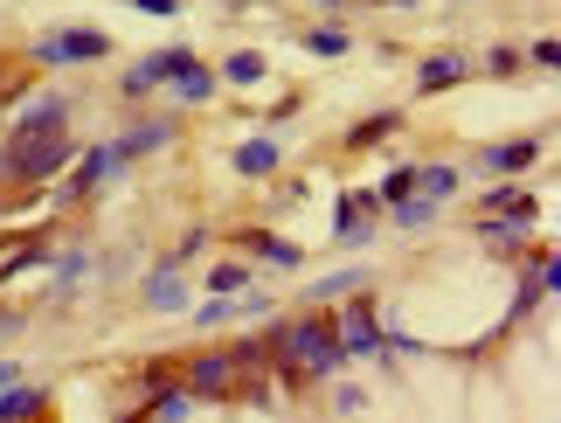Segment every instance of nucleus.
<instances>
[{
	"mask_svg": "<svg viewBox=\"0 0 561 423\" xmlns=\"http://www.w3.org/2000/svg\"><path fill=\"white\" fill-rule=\"evenodd\" d=\"M83 146L70 133H49V139H8V187H42L70 167Z\"/></svg>",
	"mask_w": 561,
	"mask_h": 423,
	"instance_id": "f257e3e1",
	"label": "nucleus"
},
{
	"mask_svg": "<svg viewBox=\"0 0 561 423\" xmlns=\"http://www.w3.org/2000/svg\"><path fill=\"white\" fill-rule=\"evenodd\" d=\"M118 174H125V153H118L112 139H104V146H83V153L70 160V181L56 187V202H62V208H83L104 181H118Z\"/></svg>",
	"mask_w": 561,
	"mask_h": 423,
	"instance_id": "f03ea898",
	"label": "nucleus"
},
{
	"mask_svg": "<svg viewBox=\"0 0 561 423\" xmlns=\"http://www.w3.org/2000/svg\"><path fill=\"white\" fill-rule=\"evenodd\" d=\"M333 327H340V347H347V362H388V327H381V306H375V299L340 306Z\"/></svg>",
	"mask_w": 561,
	"mask_h": 423,
	"instance_id": "7ed1b4c3",
	"label": "nucleus"
},
{
	"mask_svg": "<svg viewBox=\"0 0 561 423\" xmlns=\"http://www.w3.org/2000/svg\"><path fill=\"white\" fill-rule=\"evenodd\" d=\"M194 62H202L194 49H153V56H139L133 70L118 77V98H125V104H146L153 91H167V83H174V77H187Z\"/></svg>",
	"mask_w": 561,
	"mask_h": 423,
	"instance_id": "20e7f679",
	"label": "nucleus"
},
{
	"mask_svg": "<svg viewBox=\"0 0 561 423\" xmlns=\"http://www.w3.org/2000/svg\"><path fill=\"white\" fill-rule=\"evenodd\" d=\"M112 56V35L104 28H49L35 42V62L42 70H70V62H104Z\"/></svg>",
	"mask_w": 561,
	"mask_h": 423,
	"instance_id": "39448f33",
	"label": "nucleus"
},
{
	"mask_svg": "<svg viewBox=\"0 0 561 423\" xmlns=\"http://www.w3.org/2000/svg\"><path fill=\"white\" fill-rule=\"evenodd\" d=\"M368 216H381L375 187H347V195L333 202V243H347V250H360V243H375V222H368Z\"/></svg>",
	"mask_w": 561,
	"mask_h": 423,
	"instance_id": "423d86ee",
	"label": "nucleus"
},
{
	"mask_svg": "<svg viewBox=\"0 0 561 423\" xmlns=\"http://www.w3.org/2000/svg\"><path fill=\"white\" fill-rule=\"evenodd\" d=\"M181 389H187V396H236V354H229V347L194 354L187 375H181Z\"/></svg>",
	"mask_w": 561,
	"mask_h": 423,
	"instance_id": "0eeeda50",
	"label": "nucleus"
},
{
	"mask_svg": "<svg viewBox=\"0 0 561 423\" xmlns=\"http://www.w3.org/2000/svg\"><path fill=\"white\" fill-rule=\"evenodd\" d=\"M174 139H181V118H174V112H160V118H139V125H125V133H118L112 146L125 153V167H133V160L160 153V146H174Z\"/></svg>",
	"mask_w": 561,
	"mask_h": 423,
	"instance_id": "6e6552de",
	"label": "nucleus"
},
{
	"mask_svg": "<svg viewBox=\"0 0 561 423\" xmlns=\"http://www.w3.org/2000/svg\"><path fill=\"white\" fill-rule=\"evenodd\" d=\"M62 125H70V98H62V91H42L28 112L14 118L8 139H49V133H62Z\"/></svg>",
	"mask_w": 561,
	"mask_h": 423,
	"instance_id": "1a4fd4ad",
	"label": "nucleus"
},
{
	"mask_svg": "<svg viewBox=\"0 0 561 423\" xmlns=\"http://www.w3.org/2000/svg\"><path fill=\"white\" fill-rule=\"evenodd\" d=\"M471 77V62L458 49H437V56H423L416 62V98H437V91H458V83Z\"/></svg>",
	"mask_w": 561,
	"mask_h": 423,
	"instance_id": "9d476101",
	"label": "nucleus"
},
{
	"mask_svg": "<svg viewBox=\"0 0 561 423\" xmlns=\"http://www.w3.org/2000/svg\"><path fill=\"white\" fill-rule=\"evenodd\" d=\"M229 167H236L243 181H271L277 167H285V146H277L271 133H256V139H243V146L229 153Z\"/></svg>",
	"mask_w": 561,
	"mask_h": 423,
	"instance_id": "9b49d317",
	"label": "nucleus"
},
{
	"mask_svg": "<svg viewBox=\"0 0 561 423\" xmlns=\"http://www.w3.org/2000/svg\"><path fill=\"white\" fill-rule=\"evenodd\" d=\"M236 243H243L256 264H271V271H306V250H298L291 237H271V229H243Z\"/></svg>",
	"mask_w": 561,
	"mask_h": 423,
	"instance_id": "f8f14e48",
	"label": "nucleus"
},
{
	"mask_svg": "<svg viewBox=\"0 0 561 423\" xmlns=\"http://www.w3.org/2000/svg\"><path fill=\"white\" fill-rule=\"evenodd\" d=\"M479 216H520V222H534L541 202H534V187H520V181H492L479 195Z\"/></svg>",
	"mask_w": 561,
	"mask_h": 423,
	"instance_id": "ddd939ff",
	"label": "nucleus"
},
{
	"mask_svg": "<svg viewBox=\"0 0 561 423\" xmlns=\"http://www.w3.org/2000/svg\"><path fill=\"white\" fill-rule=\"evenodd\" d=\"M534 160H541V139H506V146H485L479 153V174L506 181V174H520V167H534Z\"/></svg>",
	"mask_w": 561,
	"mask_h": 423,
	"instance_id": "4468645a",
	"label": "nucleus"
},
{
	"mask_svg": "<svg viewBox=\"0 0 561 423\" xmlns=\"http://www.w3.org/2000/svg\"><path fill=\"white\" fill-rule=\"evenodd\" d=\"M83 271H91V250H83V243H70V250H56V258H49V299H70Z\"/></svg>",
	"mask_w": 561,
	"mask_h": 423,
	"instance_id": "2eb2a0df",
	"label": "nucleus"
},
{
	"mask_svg": "<svg viewBox=\"0 0 561 423\" xmlns=\"http://www.w3.org/2000/svg\"><path fill=\"white\" fill-rule=\"evenodd\" d=\"M458 187H465V167H450V160L416 167V195H423V202H450Z\"/></svg>",
	"mask_w": 561,
	"mask_h": 423,
	"instance_id": "dca6fc26",
	"label": "nucleus"
},
{
	"mask_svg": "<svg viewBox=\"0 0 561 423\" xmlns=\"http://www.w3.org/2000/svg\"><path fill=\"white\" fill-rule=\"evenodd\" d=\"M139 299L153 306V312H181V306H187V285H181V271H146Z\"/></svg>",
	"mask_w": 561,
	"mask_h": 423,
	"instance_id": "f3484780",
	"label": "nucleus"
},
{
	"mask_svg": "<svg viewBox=\"0 0 561 423\" xmlns=\"http://www.w3.org/2000/svg\"><path fill=\"white\" fill-rule=\"evenodd\" d=\"M368 285V264H354V271H327V278H312L306 285V306H327V299H347V291Z\"/></svg>",
	"mask_w": 561,
	"mask_h": 423,
	"instance_id": "a211bd4d",
	"label": "nucleus"
},
{
	"mask_svg": "<svg viewBox=\"0 0 561 423\" xmlns=\"http://www.w3.org/2000/svg\"><path fill=\"white\" fill-rule=\"evenodd\" d=\"M222 83H236V91H250V83H264L271 77V62L256 56V49H236V56H222V70H215Z\"/></svg>",
	"mask_w": 561,
	"mask_h": 423,
	"instance_id": "6ab92c4d",
	"label": "nucleus"
},
{
	"mask_svg": "<svg viewBox=\"0 0 561 423\" xmlns=\"http://www.w3.org/2000/svg\"><path fill=\"white\" fill-rule=\"evenodd\" d=\"M42 403H49V396H42V389H28V382L0 389V423H35V416H42Z\"/></svg>",
	"mask_w": 561,
	"mask_h": 423,
	"instance_id": "aec40b11",
	"label": "nucleus"
},
{
	"mask_svg": "<svg viewBox=\"0 0 561 423\" xmlns=\"http://www.w3.org/2000/svg\"><path fill=\"white\" fill-rule=\"evenodd\" d=\"M527 229H534V222H520V216H506V222H492V216H485V222H479V243H485V250H500V258H513V250L527 243Z\"/></svg>",
	"mask_w": 561,
	"mask_h": 423,
	"instance_id": "412c9836",
	"label": "nucleus"
},
{
	"mask_svg": "<svg viewBox=\"0 0 561 423\" xmlns=\"http://www.w3.org/2000/svg\"><path fill=\"white\" fill-rule=\"evenodd\" d=\"M194 403H202V396H187V389H153V403H146V423H187Z\"/></svg>",
	"mask_w": 561,
	"mask_h": 423,
	"instance_id": "4be33fe9",
	"label": "nucleus"
},
{
	"mask_svg": "<svg viewBox=\"0 0 561 423\" xmlns=\"http://www.w3.org/2000/svg\"><path fill=\"white\" fill-rule=\"evenodd\" d=\"M215 83H222V77H215L208 62H194V70H187V77H174L167 91H174V104H208V98H215Z\"/></svg>",
	"mask_w": 561,
	"mask_h": 423,
	"instance_id": "5701e85b",
	"label": "nucleus"
},
{
	"mask_svg": "<svg viewBox=\"0 0 561 423\" xmlns=\"http://www.w3.org/2000/svg\"><path fill=\"white\" fill-rule=\"evenodd\" d=\"M56 258V250H49V237H35V243H21L14 250V258H0V285H14L21 278V271H42V264H49Z\"/></svg>",
	"mask_w": 561,
	"mask_h": 423,
	"instance_id": "b1692460",
	"label": "nucleus"
},
{
	"mask_svg": "<svg viewBox=\"0 0 561 423\" xmlns=\"http://www.w3.org/2000/svg\"><path fill=\"white\" fill-rule=\"evenodd\" d=\"M396 125H402V112H368V118H360L354 133H347V146H354V153H368V146H381L388 133H396Z\"/></svg>",
	"mask_w": 561,
	"mask_h": 423,
	"instance_id": "393cba45",
	"label": "nucleus"
},
{
	"mask_svg": "<svg viewBox=\"0 0 561 423\" xmlns=\"http://www.w3.org/2000/svg\"><path fill=\"white\" fill-rule=\"evenodd\" d=\"M541 299H548V285H541V271H520V291H513V312L506 320H534V312H541Z\"/></svg>",
	"mask_w": 561,
	"mask_h": 423,
	"instance_id": "a878e982",
	"label": "nucleus"
},
{
	"mask_svg": "<svg viewBox=\"0 0 561 423\" xmlns=\"http://www.w3.org/2000/svg\"><path fill=\"white\" fill-rule=\"evenodd\" d=\"M409 195H416V167H396V174L375 181V202H381V208H396V202H409Z\"/></svg>",
	"mask_w": 561,
	"mask_h": 423,
	"instance_id": "bb28decb",
	"label": "nucleus"
},
{
	"mask_svg": "<svg viewBox=\"0 0 561 423\" xmlns=\"http://www.w3.org/2000/svg\"><path fill=\"white\" fill-rule=\"evenodd\" d=\"M437 208H444V202H423V195H409V202H396V208H388V216H396V229H430V222H437Z\"/></svg>",
	"mask_w": 561,
	"mask_h": 423,
	"instance_id": "cd10ccee",
	"label": "nucleus"
},
{
	"mask_svg": "<svg viewBox=\"0 0 561 423\" xmlns=\"http://www.w3.org/2000/svg\"><path fill=\"white\" fill-rule=\"evenodd\" d=\"M202 250H208V229H187V237H181L174 250H167V258H160L153 271H187L194 258H202Z\"/></svg>",
	"mask_w": 561,
	"mask_h": 423,
	"instance_id": "c85d7f7f",
	"label": "nucleus"
},
{
	"mask_svg": "<svg viewBox=\"0 0 561 423\" xmlns=\"http://www.w3.org/2000/svg\"><path fill=\"white\" fill-rule=\"evenodd\" d=\"M243 285H250V264H215L208 271V291H215V299H236Z\"/></svg>",
	"mask_w": 561,
	"mask_h": 423,
	"instance_id": "c756f323",
	"label": "nucleus"
},
{
	"mask_svg": "<svg viewBox=\"0 0 561 423\" xmlns=\"http://www.w3.org/2000/svg\"><path fill=\"white\" fill-rule=\"evenodd\" d=\"M271 306L277 299H271L264 285H243V291H236V320H271Z\"/></svg>",
	"mask_w": 561,
	"mask_h": 423,
	"instance_id": "7c9ffc66",
	"label": "nucleus"
},
{
	"mask_svg": "<svg viewBox=\"0 0 561 423\" xmlns=\"http://www.w3.org/2000/svg\"><path fill=\"white\" fill-rule=\"evenodd\" d=\"M298 42H306L312 56H347V28H306Z\"/></svg>",
	"mask_w": 561,
	"mask_h": 423,
	"instance_id": "2f4dec72",
	"label": "nucleus"
},
{
	"mask_svg": "<svg viewBox=\"0 0 561 423\" xmlns=\"http://www.w3.org/2000/svg\"><path fill=\"white\" fill-rule=\"evenodd\" d=\"M229 320H236V299H215V291H208V306H194V327H202V333L229 327Z\"/></svg>",
	"mask_w": 561,
	"mask_h": 423,
	"instance_id": "473e14b6",
	"label": "nucleus"
},
{
	"mask_svg": "<svg viewBox=\"0 0 561 423\" xmlns=\"http://www.w3.org/2000/svg\"><path fill=\"white\" fill-rule=\"evenodd\" d=\"M527 62L554 77V62H561V42H554V35H534V42H527Z\"/></svg>",
	"mask_w": 561,
	"mask_h": 423,
	"instance_id": "72a5a7b5",
	"label": "nucleus"
},
{
	"mask_svg": "<svg viewBox=\"0 0 561 423\" xmlns=\"http://www.w3.org/2000/svg\"><path fill=\"white\" fill-rule=\"evenodd\" d=\"M485 70H492V77H513V70H520V49H492Z\"/></svg>",
	"mask_w": 561,
	"mask_h": 423,
	"instance_id": "f704fd0d",
	"label": "nucleus"
},
{
	"mask_svg": "<svg viewBox=\"0 0 561 423\" xmlns=\"http://www.w3.org/2000/svg\"><path fill=\"white\" fill-rule=\"evenodd\" d=\"M333 403H340V416H360V403H368V396H360L354 382H340V389H333Z\"/></svg>",
	"mask_w": 561,
	"mask_h": 423,
	"instance_id": "c9c22d12",
	"label": "nucleus"
},
{
	"mask_svg": "<svg viewBox=\"0 0 561 423\" xmlns=\"http://www.w3.org/2000/svg\"><path fill=\"white\" fill-rule=\"evenodd\" d=\"M133 8H139V14H160V21H167V14H181V0H133Z\"/></svg>",
	"mask_w": 561,
	"mask_h": 423,
	"instance_id": "e433bc0d",
	"label": "nucleus"
},
{
	"mask_svg": "<svg viewBox=\"0 0 561 423\" xmlns=\"http://www.w3.org/2000/svg\"><path fill=\"white\" fill-rule=\"evenodd\" d=\"M21 382V362H0V389H14Z\"/></svg>",
	"mask_w": 561,
	"mask_h": 423,
	"instance_id": "4c0bfd02",
	"label": "nucleus"
},
{
	"mask_svg": "<svg viewBox=\"0 0 561 423\" xmlns=\"http://www.w3.org/2000/svg\"><path fill=\"white\" fill-rule=\"evenodd\" d=\"M0 187H8V139H0Z\"/></svg>",
	"mask_w": 561,
	"mask_h": 423,
	"instance_id": "58836bf2",
	"label": "nucleus"
}]
</instances>
